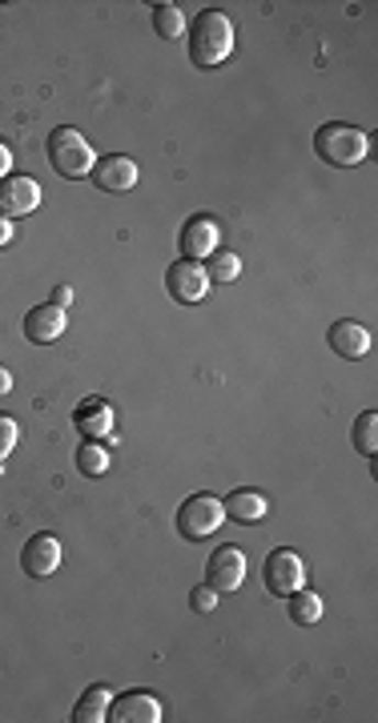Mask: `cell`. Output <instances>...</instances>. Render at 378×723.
<instances>
[{
	"instance_id": "cell-1",
	"label": "cell",
	"mask_w": 378,
	"mask_h": 723,
	"mask_svg": "<svg viewBox=\"0 0 378 723\" xmlns=\"http://www.w3.org/2000/svg\"><path fill=\"white\" fill-rule=\"evenodd\" d=\"M234 53V21L218 9H205L193 16L189 29V60L198 69H218Z\"/></svg>"
},
{
	"instance_id": "cell-2",
	"label": "cell",
	"mask_w": 378,
	"mask_h": 723,
	"mask_svg": "<svg viewBox=\"0 0 378 723\" xmlns=\"http://www.w3.org/2000/svg\"><path fill=\"white\" fill-rule=\"evenodd\" d=\"M314 153H319L326 165H334V169H355L370 153V137L355 125L331 121V125H322L319 133H314Z\"/></svg>"
},
{
	"instance_id": "cell-3",
	"label": "cell",
	"mask_w": 378,
	"mask_h": 723,
	"mask_svg": "<svg viewBox=\"0 0 378 723\" xmlns=\"http://www.w3.org/2000/svg\"><path fill=\"white\" fill-rule=\"evenodd\" d=\"M48 162H53V169H57L60 177H89L97 165V153L93 145H89V137L85 133H77V129L60 125L53 137H48Z\"/></svg>"
},
{
	"instance_id": "cell-4",
	"label": "cell",
	"mask_w": 378,
	"mask_h": 723,
	"mask_svg": "<svg viewBox=\"0 0 378 723\" xmlns=\"http://www.w3.org/2000/svg\"><path fill=\"white\" fill-rule=\"evenodd\" d=\"M222 523H225L222 499H213V494H189V499L181 502L178 531H181V538H189V543H201V538H210Z\"/></svg>"
},
{
	"instance_id": "cell-5",
	"label": "cell",
	"mask_w": 378,
	"mask_h": 723,
	"mask_svg": "<svg viewBox=\"0 0 378 723\" xmlns=\"http://www.w3.org/2000/svg\"><path fill=\"white\" fill-rule=\"evenodd\" d=\"M262 579H266V591H270V596L286 599V596H294L298 587H307V567L298 559V550L278 547V550H270V559L262 567Z\"/></svg>"
},
{
	"instance_id": "cell-6",
	"label": "cell",
	"mask_w": 378,
	"mask_h": 723,
	"mask_svg": "<svg viewBox=\"0 0 378 723\" xmlns=\"http://www.w3.org/2000/svg\"><path fill=\"white\" fill-rule=\"evenodd\" d=\"M166 290L174 302L198 305V302H205V293H210V274H205L201 262L181 257V262H174V266L166 269Z\"/></svg>"
},
{
	"instance_id": "cell-7",
	"label": "cell",
	"mask_w": 378,
	"mask_h": 723,
	"mask_svg": "<svg viewBox=\"0 0 378 723\" xmlns=\"http://www.w3.org/2000/svg\"><path fill=\"white\" fill-rule=\"evenodd\" d=\"M246 583V555L242 547H218L205 563V587H213L218 596L222 591H237Z\"/></svg>"
},
{
	"instance_id": "cell-8",
	"label": "cell",
	"mask_w": 378,
	"mask_h": 723,
	"mask_svg": "<svg viewBox=\"0 0 378 723\" xmlns=\"http://www.w3.org/2000/svg\"><path fill=\"white\" fill-rule=\"evenodd\" d=\"M89 177L97 181L101 193H130L137 186V162L125 157V153H109V157H97Z\"/></svg>"
},
{
	"instance_id": "cell-9",
	"label": "cell",
	"mask_w": 378,
	"mask_h": 723,
	"mask_svg": "<svg viewBox=\"0 0 378 723\" xmlns=\"http://www.w3.org/2000/svg\"><path fill=\"white\" fill-rule=\"evenodd\" d=\"M60 559H65V550H60L57 535H33L21 550V567H24V575H33V579H48V575H57Z\"/></svg>"
},
{
	"instance_id": "cell-10",
	"label": "cell",
	"mask_w": 378,
	"mask_h": 723,
	"mask_svg": "<svg viewBox=\"0 0 378 723\" xmlns=\"http://www.w3.org/2000/svg\"><path fill=\"white\" fill-rule=\"evenodd\" d=\"M41 205V186H36L33 177H21V174H9L0 181V218H24V213H33Z\"/></svg>"
},
{
	"instance_id": "cell-11",
	"label": "cell",
	"mask_w": 378,
	"mask_h": 723,
	"mask_svg": "<svg viewBox=\"0 0 378 723\" xmlns=\"http://www.w3.org/2000/svg\"><path fill=\"white\" fill-rule=\"evenodd\" d=\"M109 720L113 723H162V700L149 691H125L109 703Z\"/></svg>"
},
{
	"instance_id": "cell-12",
	"label": "cell",
	"mask_w": 378,
	"mask_h": 723,
	"mask_svg": "<svg viewBox=\"0 0 378 723\" xmlns=\"http://www.w3.org/2000/svg\"><path fill=\"white\" fill-rule=\"evenodd\" d=\"M73 426L85 434V438H93V443H101L105 434H113V407H109L105 398H81L77 402V410H73Z\"/></svg>"
},
{
	"instance_id": "cell-13",
	"label": "cell",
	"mask_w": 378,
	"mask_h": 723,
	"mask_svg": "<svg viewBox=\"0 0 378 723\" xmlns=\"http://www.w3.org/2000/svg\"><path fill=\"white\" fill-rule=\"evenodd\" d=\"M218 242H222V230L213 218H189L186 230H181V254L189 262H205V257L218 254Z\"/></svg>"
},
{
	"instance_id": "cell-14",
	"label": "cell",
	"mask_w": 378,
	"mask_h": 723,
	"mask_svg": "<svg viewBox=\"0 0 378 723\" xmlns=\"http://www.w3.org/2000/svg\"><path fill=\"white\" fill-rule=\"evenodd\" d=\"M331 351L338 354V358H367L370 354V330L363 326V322H355V318H343V322H334L331 326Z\"/></svg>"
},
{
	"instance_id": "cell-15",
	"label": "cell",
	"mask_w": 378,
	"mask_h": 723,
	"mask_svg": "<svg viewBox=\"0 0 378 723\" xmlns=\"http://www.w3.org/2000/svg\"><path fill=\"white\" fill-rule=\"evenodd\" d=\"M65 330H69V318H65V310L53 302L36 305V310H29V318H24V334H29V342H41V346L57 342Z\"/></svg>"
},
{
	"instance_id": "cell-16",
	"label": "cell",
	"mask_w": 378,
	"mask_h": 723,
	"mask_svg": "<svg viewBox=\"0 0 378 723\" xmlns=\"http://www.w3.org/2000/svg\"><path fill=\"white\" fill-rule=\"evenodd\" d=\"M222 511H225V519H234V523H242V526L262 523V514H266V494L254 487L230 490L222 499Z\"/></svg>"
},
{
	"instance_id": "cell-17",
	"label": "cell",
	"mask_w": 378,
	"mask_h": 723,
	"mask_svg": "<svg viewBox=\"0 0 378 723\" xmlns=\"http://www.w3.org/2000/svg\"><path fill=\"white\" fill-rule=\"evenodd\" d=\"M109 703H113V691L105 683H89L85 696L77 700V708H73V723H105Z\"/></svg>"
},
{
	"instance_id": "cell-18",
	"label": "cell",
	"mask_w": 378,
	"mask_h": 723,
	"mask_svg": "<svg viewBox=\"0 0 378 723\" xmlns=\"http://www.w3.org/2000/svg\"><path fill=\"white\" fill-rule=\"evenodd\" d=\"M286 603H290V619L298 627H314L322 619V596H314L307 587H298L294 596H286Z\"/></svg>"
},
{
	"instance_id": "cell-19",
	"label": "cell",
	"mask_w": 378,
	"mask_h": 723,
	"mask_svg": "<svg viewBox=\"0 0 378 723\" xmlns=\"http://www.w3.org/2000/svg\"><path fill=\"white\" fill-rule=\"evenodd\" d=\"M109 463H113V458H109L105 446L93 443V438H85V446L77 451V470H81L85 479H101L109 470Z\"/></svg>"
},
{
	"instance_id": "cell-20",
	"label": "cell",
	"mask_w": 378,
	"mask_h": 723,
	"mask_svg": "<svg viewBox=\"0 0 378 723\" xmlns=\"http://www.w3.org/2000/svg\"><path fill=\"white\" fill-rule=\"evenodd\" d=\"M351 443H355V451L363 458H375V451H378V414H375V410H367V414H358V419H355Z\"/></svg>"
},
{
	"instance_id": "cell-21",
	"label": "cell",
	"mask_w": 378,
	"mask_h": 723,
	"mask_svg": "<svg viewBox=\"0 0 378 723\" xmlns=\"http://www.w3.org/2000/svg\"><path fill=\"white\" fill-rule=\"evenodd\" d=\"M154 29L162 41H181L186 36V16L178 4H157L154 9Z\"/></svg>"
},
{
	"instance_id": "cell-22",
	"label": "cell",
	"mask_w": 378,
	"mask_h": 723,
	"mask_svg": "<svg viewBox=\"0 0 378 723\" xmlns=\"http://www.w3.org/2000/svg\"><path fill=\"white\" fill-rule=\"evenodd\" d=\"M205 274H210V281H237L242 278V257L237 254H230V249H225V254H213V262H210V269H205Z\"/></svg>"
},
{
	"instance_id": "cell-23",
	"label": "cell",
	"mask_w": 378,
	"mask_h": 723,
	"mask_svg": "<svg viewBox=\"0 0 378 723\" xmlns=\"http://www.w3.org/2000/svg\"><path fill=\"white\" fill-rule=\"evenodd\" d=\"M16 438H21V431H16V419H12V414H0V463L12 455Z\"/></svg>"
},
{
	"instance_id": "cell-24",
	"label": "cell",
	"mask_w": 378,
	"mask_h": 723,
	"mask_svg": "<svg viewBox=\"0 0 378 723\" xmlns=\"http://www.w3.org/2000/svg\"><path fill=\"white\" fill-rule=\"evenodd\" d=\"M189 607H193V611H201V615H210L213 607H218V591H213V587H198V591L189 596Z\"/></svg>"
},
{
	"instance_id": "cell-25",
	"label": "cell",
	"mask_w": 378,
	"mask_h": 723,
	"mask_svg": "<svg viewBox=\"0 0 378 723\" xmlns=\"http://www.w3.org/2000/svg\"><path fill=\"white\" fill-rule=\"evenodd\" d=\"M9 174H12V149L4 145V141H0V181H4Z\"/></svg>"
},
{
	"instance_id": "cell-26",
	"label": "cell",
	"mask_w": 378,
	"mask_h": 723,
	"mask_svg": "<svg viewBox=\"0 0 378 723\" xmlns=\"http://www.w3.org/2000/svg\"><path fill=\"white\" fill-rule=\"evenodd\" d=\"M53 305L69 310V305H73V290H69V286H57V290H53Z\"/></svg>"
},
{
	"instance_id": "cell-27",
	"label": "cell",
	"mask_w": 378,
	"mask_h": 723,
	"mask_svg": "<svg viewBox=\"0 0 378 723\" xmlns=\"http://www.w3.org/2000/svg\"><path fill=\"white\" fill-rule=\"evenodd\" d=\"M12 237H16V230H12V222H9V218H0V245H9Z\"/></svg>"
},
{
	"instance_id": "cell-28",
	"label": "cell",
	"mask_w": 378,
	"mask_h": 723,
	"mask_svg": "<svg viewBox=\"0 0 378 723\" xmlns=\"http://www.w3.org/2000/svg\"><path fill=\"white\" fill-rule=\"evenodd\" d=\"M9 390H12V374L4 370V366H0V398L9 394Z\"/></svg>"
}]
</instances>
